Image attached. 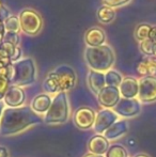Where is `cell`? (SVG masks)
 Masks as SVG:
<instances>
[{
  "mask_svg": "<svg viewBox=\"0 0 156 157\" xmlns=\"http://www.w3.org/2000/svg\"><path fill=\"white\" fill-rule=\"evenodd\" d=\"M44 122L29 106L18 108H6L0 119V135L13 136L29 127Z\"/></svg>",
  "mask_w": 156,
  "mask_h": 157,
  "instance_id": "obj_1",
  "label": "cell"
},
{
  "mask_svg": "<svg viewBox=\"0 0 156 157\" xmlns=\"http://www.w3.org/2000/svg\"><path fill=\"white\" fill-rule=\"evenodd\" d=\"M85 60L89 67L97 72H108L116 61L113 49L107 44L97 47H87L85 50Z\"/></svg>",
  "mask_w": 156,
  "mask_h": 157,
  "instance_id": "obj_2",
  "label": "cell"
},
{
  "mask_svg": "<svg viewBox=\"0 0 156 157\" xmlns=\"http://www.w3.org/2000/svg\"><path fill=\"white\" fill-rule=\"evenodd\" d=\"M70 116V105L67 92H60L52 98L49 110L44 114L43 121L46 124H62Z\"/></svg>",
  "mask_w": 156,
  "mask_h": 157,
  "instance_id": "obj_3",
  "label": "cell"
},
{
  "mask_svg": "<svg viewBox=\"0 0 156 157\" xmlns=\"http://www.w3.org/2000/svg\"><path fill=\"white\" fill-rule=\"evenodd\" d=\"M14 75L11 83L17 87H26L36 82V66L32 58H24L13 63Z\"/></svg>",
  "mask_w": 156,
  "mask_h": 157,
  "instance_id": "obj_4",
  "label": "cell"
},
{
  "mask_svg": "<svg viewBox=\"0 0 156 157\" xmlns=\"http://www.w3.org/2000/svg\"><path fill=\"white\" fill-rule=\"evenodd\" d=\"M50 76L54 78L55 82L60 92H67L72 90L76 85L77 76L73 67L69 65H60L49 73Z\"/></svg>",
  "mask_w": 156,
  "mask_h": 157,
  "instance_id": "obj_5",
  "label": "cell"
},
{
  "mask_svg": "<svg viewBox=\"0 0 156 157\" xmlns=\"http://www.w3.org/2000/svg\"><path fill=\"white\" fill-rule=\"evenodd\" d=\"M21 29L28 35H36L41 31L43 21L36 11L32 9H25L18 15Z\"/></svg>",
  "mask_w": 156,
  "mask_h": 157,
  "instance_id": "obj_6",
  "label": "cell"
},
{
  "mask_svg": "<svg viewBox=\"0 0 156 157\" xmlns=\"http://www.w3.org/2000/svg\"><path fill=\"white\" fill-rule=\"evenodd\" d=\"M138 99L141 104L149 105L156 101V77L146 76L139 79Z\"/></svg>",
  "mask_w": 156,
  "mask_h": 157,
  "instance_id": "obj_7",
  "label": "cell"
},
{
  "mask_svg": "<svg viewBox=\"0 0 156 157\" xmlns=\"http://www.w3.org/2000/svg\"><path fill=\"white\" fill-rule=\"evenodd\" d=\"M142 110V104L138 98H121L113 111L123 119H131L139 116Z\"/></svg>",
  "mask_w": 156,
  "mask_h": 157,
  "instance_id": "obj_8",
  "label": "cell"
},
{
  "mask_svg": "<svg viewBox=\"0 0 156 157\" xmlns=\"http://www.w3.org/2000/svg\"><path fill=\"white\" fill-rule=\"evenodd\" d=\"M95 118L96 112L92 108L88 107V106H82L74 112L73 121L76 127L80 130H87L93 128Z\"/></svg>",
  "mask_w": 156,
  "mask_h": 157,
  "instance_id": "obj_9",
  "label": "cell"
},
{
  "mask_svg": "<svg viewBox=\"0 0 156 157\" xmlns=\"http://www.w3.org/2000/svg\"><path fill=\"white\" fill-rule=\"evenodd\" d=\"M119 120V116L113 111V109H102L96 112L95 122L93 125V130L98 135H103L113 123Z\"/></svg>",
  "mask_w": 156,
  "mask_h": 157,
  "instance_id": "obj_10",
  "label": "cell"
},
{
  "mask_svg": "<svg viewBox=\"0 0 156 157\" xmlns=\"http://www.w3.org/2000/svg\"><path fill=\"white\" fill-rule=\"evenodd\" d=\"M122 98L119 91V88L116 87H106L97 94V101L98 104L105 109H113L120 99Z\"/></svg>",
  "mask_w": 156,
  "mask_h": 157,
  "instance_id": "obj_11",
  "label": "cell"
},
{
  "mask_svg": "<svg viewBox=\"0 0 156 157\" xmlns=\"http://www.w3.org/2000/svg\"><path fill=\"white\" fill-rule=\"evenodd\" d=\"M26 94L21 87L11 85L3 97V103L8 108H18L25 104Z\"/></svg>",
  "mask_w": 156,
  "mask_h": 157,
  "instance_id": "obj_12",
  "label": "cell"
},
{
  "mask_svg": "<svg viewBox=\"0 0 156 157\" xmlns=\"http://www.w3.org/2000/svg\"><path fill=\"white\" fill-rule=\"evenodd\" d=\"M122 98H137L139 93V79L131 76H126L123 78L119 87Z\"/></svg>",
  "mask_w": 156,
  "mask_h": 157,
  "instance_id": "obj_13",
  "label": "cell"
},
{
  "mask_svg": "<svg viewBox=\"0 0 156 157\" xmlns=\"http://www.w3.org/2000/svg\"><path fill=\"white\" fill-rule=\"evenodd\" d=\"M109 147V141L106 139L104 135H94L88 141V150L90 153L96 154V155H103L107 153Z\"/></svg>",
  "mask_w": 156,
  "mask_h": 157,
  "instance_id": "obj_14",
  "label": "cell"
},
{
  "mask_svg": "<svg viewBox=\"0 0 156 157\" xmlns=\"http://www.w3.org/2000/svg\"><path fill=\"white\" fill-rule=\"evenodd\" d=\"M128 122L123 119V120H118L116 123H113L103 135L106 137V139L108 141H115L122 138L123 136H125L127 134V132H128Z\"/></svg>",
  "mask_w": 156,
  "mask_h": 157,
  "instance_id": "obj_15",
  "label": "cell"
},
{
  "mask_svg": "<svg viewBox=\"0 0 156 157\" xmlns=\"http://www.w3.org/2000/svg\"><path fill=\"white\" fill-rule=\"evenodd\" d=\"M85 42L88 47H97L102 46L106 42V33L98 27L90 28L85 34Z\"/></svg>",
  "mask_w": 156,
  "mask_h": 157,
  "instance_id": "obj_16",
  "label": "cell"
},
{
  "mask_svg": "<svg viewBox=\"0 0 156 157\" xmlns=\"http://www.w3.org/2000/svg\"><path fill=\"white\" fill-rule=\"evenodd\" d=\"M87 81H88V86H89L90 90H91V91L96 95H97L105 87H106L105 74L102 72L90 70L89 74H88Z\"/></svg>",
  "mask_w": 156,
  "mask_h": 157,
  "instance_id": "obj_17",
  "label": "cell"
},
{
  "mask_svg": "<svg viewBox=\"0 0 156 157\" xmlns=\"http://www.w3.org/2000/svg\"><path fill=\"white\" fill-rule=\"evenodd\" d=\"M52 103V98L49 94L42 93L39 94L32 99L31 101V109L36 112V114H45L49 110L50 106Z\"/></svg>",
  "mask_w": 156,
  "mask_h": 157,
  "instance_id": "obj_18",
  "label": "cell"
},
{
  "mask_svg": "<svg viewBox=\"0 0 156 157\" xmlns=\"http://www.w3.org/2000/svg\"><path fill=\"white\" fill-rule=\"evenodd\" d=\"M97 19L102 24H110L116 17V11L113 8L103 4L97 11Z\"/></svg>",
  "mask_w": 156,
  "mask_h": 157,
  "instance_id": "obj_19",
  "label": "cell"
},
{
  "mask_svg": "<svg viewBox=\"0 0 156 157\" xmlns=\"http://www.w3.org/2000/svg\"><path fill=\"white\" fill-rule=\"evenodd\" d=\"M124 77L121 75V73H119L116 70H109L108 72L105 73V80H106V86L108 87H116L119 88L122 82Z\"/></svg>",
  "mask_w": 156,
  "mask_h": 157,
  "instance_id": "obj_20",
  "label": "cell"
},
{
  "mask_svg": "<svg viewBox=\"0 0 156 157\" xmlns=\"http://www.w3.org/2000/svg\"><path fill=\"white\" fill-rule=\"evenodd\" d=\"M3 26L6 32L18 33L21 30L18 16H16V15H10L6 21H3Z\"/></svg>",
  "mask_w": 156,
  "mask_h": 157,
  "instance_id": "obj_21",
  "label": "cell"
},
{
  "mask_svg": "<svg viewBox=\"0 0 156 157\" xmlns=\"http://www.w3.org/2000/svg\"><path fill=\"white\" fill-rule=\"evenodd\" d=\"M152 27L153 26L149 25V24H140V25H138L135 30L136 40L139 42L148 40L150 37V32L152 30Z\"/></svg>",
  "mask_w": 156,
  "mask_h": 157,
  "instance_id": "obj_22",
  "label": "cell"
},
{
  "mask_svg": "<svg viewBox=\"0 0 156 157\" xmlns=\"http://www.w3.org/2000/svg\"><path fill=\"white\" fill-rule=\"evenodd\" d=\"M105 157H128V153L123 145L112 144L109 147Z\"/></svg>",
  "mask_w": 156,
  "mask_h": 157,
  "instance_id": "obj_23",
  "label": "cell"
},
{
  "mask_svg": "<svg viewBox=\"0 0 156 157\" xmlns=\"http://www.w3.org/2000/svg\"><path fill=\"white\" fill-rule=\"evenodd\" d=\"M154 47H155V43H153L150 39L144 40V41L140 42L139 44L140 52L146 57H154Z\"/></svg>",
  "mask_w": 156,
  "mask_h": 157,
  "instance_id": "obj_24",
  "label": "cell"
},
{
  "mask_svg": "<svg viewBox=\"0 0 156 157\" xmlns=\"http://www.w3.org/2000/svg\"><path fill=\"white\" fill-rule=\"evenodd\" d=\"M144 61L148 67V76L156 77V57H146Z\"/></svg>",
  "mask_w": 156,
  "mask_h": 157,
  "instance_id": "obj_25",
  "label": "cell"
},
{
  "mask_svg": "<svg viewBox=\"0 0 156 157\" xmlns=\"http://www.w3.org/2000/svg\"><path fill=\"white\" fill-rule=\"evenodd\" d=\"M16 47H17L16 45L10 43V42H8V41H3V43L0 45V48L3 50V52L6 55V57L10 58V60L13 57V55H14L15 50H16Z\"/></svg>",
  "mask_w": 156,
  "mask_h": 157,
  "instance_id": "obj_26",
  "label": "cell"
},
{
  "mask_svg": "<svg viewBox=\"0 0 156 157\" xmlns=\"http://www.w3.org/2000/svg\"><path fill=\"white\" fill-rule=\"evenodd\" d=\"M11 86V82L8 78L3 76H0V101H3V97L6 95V91L9 90Z\"/></svg>",
  "mask_w": 156,
  "mask_h": 157,
  "instance_id": "obj_27",
  "label": "cell"
},
{
  "mask_svg": "<svg viewBox=\"0 0 156 157\" xmlns=\"http://www.w3.org/2000/svg\"><path fill=\"white\" fill-rule=\"evenodd\" d=\"M4 41H8V42H10V43L14 44V45L18 46V45H19V42H21V37H19V34H18V33L6 32Z\"/></svg>",
  "mask_w": 156,
  "mask_h": 157,
  "instance_id": "obj_28",
  "label": "cell"
},
{
  "mask_svg": "<svg viewBox=\"0 0 156 157\" xmlns=\"http://www.w3.org/2000/svg\"><path fill=\"white\" fill-rule=\"evenodd\" d=\"M129 1H131V0H112V1H110V2H105V4L115 9V8H118V6H125V4H127Z\"/></svg>",
  "mask_w": 156,
  "mask_h": 157,
  "instance_id": "obj_29",
  "label": "cell"
},
{
  "mask_svg": "<svg viewBox=\"0 0 156 157\" xmlns=\"http://www.w3.org/2000/svg\"><path fill=\"white\" fill-rule=\"evenodd\" d=\"M21 55H23L21 48L19 47V46H17L16 50H15V52H14V55H13V57L11 58V62L15 63V62H17V61H19V60H21Z\"/></svg>",
  "mask_w": 156,
  "mask_h": 157,
  "instance_id": "obj_30",
  "label": "cell"
},
{
  "mask_svg": "<svg viewBox=\"0 0 156 157\" xmlns=\"http://www.w3.org/2000/svg\"><path fill=\"white\" fill-rule=\"evenodd\" d=\"M149 39L153 42V43L156 44V26H153L152 27V30L150 32V37Z\"/></svg>",
  "mask_w": 156,
  "mask_h": 157,
  "instance_id": "obj_31",
  "label": "cell"
},
{
  "mask_svg": "<svg viewBox=\"0 0 156 157\" xmlns=\"http://www.w3.org/2000/svg\"><path fill=\"white\" fill-rule=\"evenodd\" d=\"M0 157H9V151L6 147L0 145Z\"/></svg>",
  "mask_w": 156,
  "mask_h": 157,
  "instance_id": "obj_32",
  "label": "cell"
},
{
  "mask_svg": "<svg viewBox=\"0 0 156 157\" xmlns=\"http://www.w3.org/2000/svg\"><path fill=\"white\" fill-rule=\"evenodd\" d=\"M4 103L3 101H0V119H1V117H2V113H3V111H4V109H6V108H4Z\"/></svg>",
  "mask_w": 156,
  "mask_h": 157,
  "instance_id": "obj_33",
  "label": "cell"
},
{
  "mask_svg": "<svg viewBox=\"0 0 156 157\" xmlns=\"http://www.w3.org/2000/svg\"><path fill=\"white\" fill-rule=\"evenodd\" d=\"M133 157H151V156L146 153H138V154H136V155H134Z\"/></svg>",
  "mask_w": 156,
  "mask_h": 157,
  "instance_id": "obj_34",
  "label": "cell"
},
{
  "mask_svg": "<svg viewBox=\"0 0 156 157\" xmlns=\"http://www.w3.org/2000/svg\"><path fill=\"white\" fill-rule=\"evenodd\" d=\"M83 157H105V156H103V155H96V154H92V153H88V154H86Z\"/></svg>",
  "mask_w": 156,
  "mask_h": 157,
  "instance_id": "obj_35",
  "label": "cell"
},
{
  "mask_svg": "<svg viewBox=\"0 0 156 157\" xmlns=\"http://www.w3.org/2000/svg\"><path fill=\"white\" fill-rule=\"evenodd\" d=\"M4 58H9V57H6V55L3 52V50L0 48V60H1V59H4Z\"/></svg>",
  "mask_w": 156,
  "mask_h": 157,
  "instance_id": "obj_36",
  "label": "cell"
},
{
  "mask_svg": "<svg viewBox=\"0 0 156 157\" xmlns=\"http://www.w3.org/2000/svg\"><path fill=\"white\" fill-rule=\"evenodd\" d=\"M6 8V6H3V3H2V1L0 0V14H1V12L3 11V9Z\"/></svg>",
  "mask_w": 156,
  "mask_h": 157,
  "instance_id": "obj_37",
  "label": "cell"
},
{
  "mask_svg": "<svg viewBox=\"0 0 156 157\" xmlns=\"http://www.w3.org/2000/svg\"><path fill=\"white\" fill-rule=\"evenodd\" d=\"M154 57H156V44H155V47H154Z\"/></svg>",
  "mask_w": 156,
  "mask_h": 157,
  "instance_id": "obj_38",
  "label": "cell"
},
{
  "mask_svg": "<svg viewBox=\"0 0 156 157\" xmlns=\"http://www.w3.org/2000/svg\"><path fill=\"white\" fill-rule=\"evenodd\" d=\"M3 25V21H2V19L0 18V27H1V26Z\"/></svg>",
  "mask_w": 156,
  "mask_h": 157,
  "instance_id": "obj_39",
  "label": "cell"
},
{
  "mask_svg": "<svg viewBox=\"0 0 156 157\" xmlns=\"http://www.w3.org/2000/svg\"><path fill=\"white\" fill-rule=\"evenodd\" d=\"M110 1H112V0H104V2H110Z\"/></svg>",
  "mask_w": 156,
  "mask_h": 157,
  "instance_id": "obj_40",
  "label": "cell"
}]
</instances>
